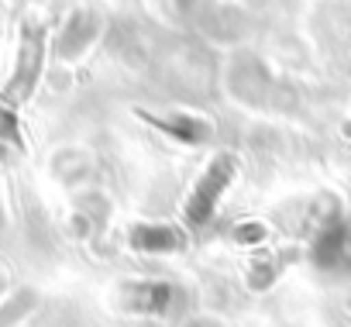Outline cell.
Instances as JSON below:
<instances>
[{
    "label": "cell",
    "instance_id": "obj_1",
    "mask_svg": "<svg viewBox=\"0 0 351 327\" xmlns=\"http://www.w3.org/2000/svg\"><path fill=\"white\" fill-rule=\"evenodd\" d=\"M234 176H238V158L231 152L214 155V162L204 169V176L197 180V186L190 190V197L183 204V217H186L190 228H204L214 217V210H217V204H221V197H224V190L231 186Z\"/></svg>",
    "mask_w": 351,
    "mask_h": 327
},
{
    "label": "cell",
    "instance_id": "obj_2",
    "mask_svg": "<svg viewBox=\"0 0 351 327\" xmlns=\"http://www.w3.org/2000/svg\"><path fill=\"white\" fill-rule=\"evenodd\" d=\"M42 59H45V32L42 28H28L21 38V56L14 66V80L8 83V100L21 104L32 97L38 76H42Z\"/></svg>",
    "mask_w": 351,
    "mask_h": 327
},
{
    "label": "cell",
    "instance_id": "obj_3",
    "mask_svg": "<svg viewBox=\"0 0 351 327\" xmlns=\"http://www.w3.org/2000/svg\"><path fill=\"white\" fill-rule=\"evenodd\" d=\"M141 117L152 128H158V131H165L172 138H180L186 145H204V141L214 138V124L200 121V117H186V114H165V117H158V114H148V110H141Z\"/></svg>",
    "mask_w": 351,
    "mask_h": 327
},
{
    "label": "cell",
    "instance_id": "obj_4",
    "mask_svg": "<svg viewBox=\"0 0 351 327\" xmlns=\"http://www.w3.org/2000/svg\"><path fill=\"white\" fill-rule=\"evenodd\" d=\"M131 245L141 248V252H176V248H183V238L172 228L138 224V228H131Z\"/></svg>",
    "mask_w": 351,
    "mask_h": 327
},
{
    "label": "cell",
    "instance_id": "obj_5",
    "mask_svg": "<svg viewBox=\"0 0 351 327\" xmlns=\"http://www.w3.org/2000/svg\"><path fill=\"white\" fill-rule=\"evenodd\" d=\"M344 134H348V138H351V121H348V124H344Z\"/></svg>",
    "mask_w": 351,
    "mask_h": 327
}]
</instances>
